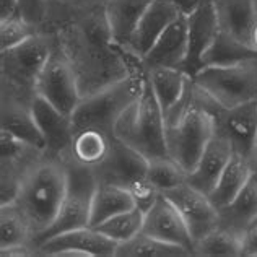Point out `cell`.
Wrapping results in <instances>:
<instances>
[{"label":"cell","instance_id":"cell-1","mask_svg":"<svg viewBox=\"0 0 257 257\" xmlns=\"http://www.w3.org/2000/svg\"><path fill=\"white\" fill-rule=\"evenodd\" d=\"M43 31L52 33L70 60L82 98L147 70L142 57L112 39L104 5L73 7L62 0H47Z\"/></svg>","mask_w":257,"mask_h":257},{"label":"cell","instance_id":"cell-2","mask_svg":"<svg viewBox=\"0 0 257 257\" xmlns=\"http://www.w3.org/2000/svg\"><path fill=\"white\" fill-rule=\"evenodd\" d=\"M215 101L191 78L182 98L165 112L168 155L186 173L197 165L215 135Z\"/></svg>","mask_w":257,"mask_h":257},{"label":"cell","instance_id":"cell-3","mask_svg":"<svg viewBox=\"0 0 257 257\" xmlns=\"http://www.w3.org/2000/svg\"><path fill=\"white\" fill-rule=\"evenodd\" d=\"M67 163L64 158L51 157L46 152L26 170L15 204L28 220L36 239L52 225L67 192Z\"/></svg>","mask_w":257,"mask_h":257},{"label":"cell","instance_id":"cell-4","mask_svg":"<svg viewBox=\"0 0 257 257\" xmlns=\"http://www.w3.org/2000/svg\"><path fill=\"white\" fill-rule=\"evenodd\" d=\"M56 44L49 31H38L35 36L10 49L0 51V85L2 98H12L31 106L36 96V85Z\"/></svg>","mask_w":257,"mask_h":257},{"label":"cell","instance_id":"cell-5","mask_svg":"<svg viewBox=\"0 0 257 257\" xmlns=\"http://www.w3.org/2000/svg\"><path fill=\"white\" fill-rule=\"evenodd\" d=\"M114 137L144 155L148 161L170 157L166 147L165 112L148 82V75L142 94L117 119Z\"/></svg>","mask_w":257,"mask_h":257},{"label":"cell","instance_id":"cell-6","mask_svg":"<svg viewBox=\"0 0 257 257\" xmlns=\"http://www.w3.org/2000/svg\"><path fill=\"white\" fill-rule=\"evenodd\" d=\"M147 75L148 70L134 73L91 96L83 98L72 114L73 131L96 127L114 135L117 119L144 91Z\"/></svg>","mask_w":257,"mask_h":257},{"label":"cell","instance_id":"cell-7","mask_svg":"<svg viewBox=\"0 0 257 257\" xmlns=\"http://www.w3.org/2000/svg\"><path fill=\"white\" fill-rule=\"evenodd\" d=\"M148 160L132 147L112 137L109 155L93 173L98 182L116 184L127 189L134 195L139 208L147 212L158 199L160 192L147 179Z\"/></svg>","mask_w":257,"mask_h":257},{"label":"cell","instance_id":"cell-8","mask_svg":"<svg viewBox=\"0 0 257 257\" xmlns=\"http://www.w3.org/2000/svg\"><path fill=\"white\" fill-rule=\"evenodd\" d=\"M64 160L67 163V173H69L65 197L59 208L56 220L36 239V251L44 241L54 238V236L72 231V229L90 226L91 200L94 189L98 186L96 176H94L91 168L82 166L69 158Z\"/></svg>","mask_w":257,"mask_h":257},{"label":"cell","instance_id":"cell-9","mask_svg":"<svg viewBox=\"0 0 257 257\" xmlns=\"http://www.w3.org/2000/svg\"><path fill=\"white\" fill-rule=\"evenodd\" d=\"M192 80L221 107L257 101L255 59L231 67H204Z\"/></svg>","mask_w":257,"mask_h":257},{"label":"cell","instance_id":"cell-10","mask_svg":"<svg viewBox=\"0 0 257 257\" xmlns=\"http://www.w3.org/2000/svg\"><path fill=\"white\" fill-rule=\"evenodd\" d=\"M36 94L47 99L60 112L70 117L80 101L83 99L82 93H80L77 73L57 43L54 44L51 56L39 75Z\"/></svg>","mask_w":257,"mask_h":257},{"label":"cell","instance_id":"cell-11","mask_svg":"<svg viewBox=\"0 0 257 257\" xmlns=\"http://www.w3.org/2000/svg\"><path fill=\"white\" fill-rule=\"evenodd\" d=\"M44 152L0 128V205L15 202L26 170Z\"/></svg>","mask_w":257,"mask_h":257},{"label":"cell","instance_id":"cell-12","mask_svg":"<svg viewBox=\"0 0 257 257\" xmlns=\"http://www.w3.org/2000/svg\"><path fill=\"white\" fill-rule=\"evenodd\" d=\"M179 213L184 218L186 225L191 231L194 242L202 239L208 233H212L220 225V213L208 195L197 191L189 182H182L178 187L165 192Z\"/></svg>","mask_w":257,"mask_h":257},{"label":"cell","instance_id":"cell-13","mask_svg":"<svg viewBox=\"0 0 257 257\" xmlns=\"http://www.w3.org/2000/svg\"><path fill=\"white\" fill-rule=\"evenodd\" d=\"M215 134L225 137L238 153L249 160L257 135V101L234 107H213Z\"/></svg>","mask_w":257,"mask_h":257},{"label":"cell","instance_id":"cell-14","mask_svg":"<svg viewBox=\"0 0 257 257\" xmlns=\"http://www.w3.org/2000/svg\"><path fill=\"white\" fill-rule=\"evenodd\" d=\"M142 231L152 238L184 247L194 255V239L191 231L179 210L165 194H160L153 205L145 212Z\"/></svg>","mask_w":257,"mask_h":257},{"label":"cell","instance_id":"cell-15","mask_svg":"<svg viewBox=\"0 0 257 257\" xmlns=\"http://www.w3.org/2000/svg\"><path fill=\"white\" fill-rule=\"evenodd\" d=\"M31 111L46 142V153L51 157L67 158L73 142L72 117L60 112L49 101L36 94L31 101Z\"/></svg>","mask_w":257,"mask_h":257},{"label":"cell","instance_id":"cell-16","mask_svg":"<svg viewBox=\"0 0 257 257\" xmlns=\"http://www.w3.org/2000/svg\"><path fill=\"white\" fill-rule=\"evenodd\" d=\"M65 249H78L86 257H116L117 242L96 228L85 226L44 241L38 247V255H56Z\"/></svg>","mask_w":257,"mask_h":257},{"label":"cell","instance_id":"cell-17","mask_svg":"<svg viewBox=\"0 0 257 257\" xmlns=\"http://www.w3.org/2000/svg\"><path fill=\"white\" fill-rule=\"evenodd\" d=\"M218 22H216V15L212 5V0H204L200 7L195 10L192 15L187 17V59L182 70L194 77L202 65L200 59L207 51V47L212 44L215 36L218 35Z\"/></svg>","mask_w":257,"mask_h":257},{"label":"cell","instance_id":"cell-18","mask_svg":"<svg viewBox=\"0 0 257 257\" xmlns=\"http://www.w3.org/2000/svg\"><path fill=\"white\" fill-rule=\"evenodd\" d=\"M187 17L181 15L168 26L142 60L147 70L155 67L182 69L187 59Z\"/></svg>","mask_w":257,"mask_h":257},{"label":"cell","instance_id":"cell-19","mask_svg":"<svg viewBox=\"0 0 257 257\" xmlns=\"http://www.w3.org/2000/svg\"><path fill=\"white\" fill-rule=\"evenodd\" d=\"M233 157L231 144L221 137L220 134H215L207 144L204 153L200 155L197 165L194 166L191 173H187V182L197 191L204 192L205 195L210 194L223 170L226 168L229 158Z\"/></svg>","mask_w":257,"mask_h":257},{"label":"cell","instance_id":"cell-20","mask_svg":"<svg viewBox=\"0 0 257 257\" xmlns=\"http://www.w3.org/2000/svg\"><path fill=\"white\" fill-rule=\"evenodd\" d=\"M178 17H181V13L174 9L170 0H153L140 18L127 47L139 57H144Z\"/></svg>","mask_w":257,"mask_h":257},{"label":"cell","instance_id":"cell-21","mask_svg":"<svg viewBox=\"0 0 257 257\" xmlns=\"http://www.w3.org/2000/svg\"><path fill=\"white\" fill-rule=\"evenodd\" d=\"M220 31L244 44H251L257 23L254 0H212Z\"/></svg>","mask_w":257,"mask_h":257},{"label":"cell","instance_id":"cell-22","mask_svg":"<svg viewBox=\"0 0 257 257\" xmlns=\"http://www.w3.org/2000/svg\"><path fill=\"white\" fill-rule=\"evenodd\" d=\"M0 128L13 134L15 137L22 139L39 150H46L44 137L39 131L35 116H33L30 104L12 98H2L0 101Z\"/></svg>","mask_w":257,"mask_h":257},{"label":"cell","instance_id":"cell-23","mask_svg":"<svg viewBox=\"0 0 257 257\" xmlns=\"http://www.w3.org/2000/svg\"><path fill=\"white\" fill-rule=\"evenodd\" d=\"M153 0H107L104 5L106 20L112 39L120 46H127L135 28Z\"/></svg>","mask_w":257,"mask_h":257},{"label":"cell","instance_id":"cell-24","mask_svg":"<svg viewBox=\"0 0 257 257\" xmlns=\"http://www.w3.org/2000/svg\"><path fill=\"white\" fill-rule=\"evenodd\" d=\"M114 135L96 127H85L75 131L70 147L69 160L86 168H98L109 155Z\"/></svg>","mask_w":257,"mask_h":257},{"label":"cell","instance_id":"cell-25","mask_svg":"<svg viewBox=\"0 0 257 257\" xmlns=\"http://www.w3.org/2000/svg\"><path fill=\"white\" fill-rule=\"evenodd\" d=\"M251 176H252V168L249 160L246 157H242V155L233 153L226 168L223 170L221 176L218 178L215 189L208 194V199L212 200V204L218 210L226 207L242 191V187L251 179Z\"/></svg>","mask_w":257,"mask_h":257},{"label":"cell","instance_id":"cell-26","mask_svg":"<svg viewBox=\"0 0 257 257\" xmlns=\"http://www.w3.org/2000/svg\"><path fill=\"white\" fill-rule=\"evenodd\" d=\"M220 225L229 231L242 234L247 223L257 216V174L252 173L242 191L229 202L226 207L218 210Z\"/></svg>","mask_w":257,"mask_h":257},{"label":"cell","instance_id":"cell-27","mask_svg":"<svg viewBox=\"0 0 257 257\" xmlns=\"http://www.w3.org/2000/svg\"><path fill=\"white\" fill-rule=\"evenodd\" d=\"M257 59V51L252 46L244 44L223 31H218L212 44L207 47L200 59L204 67H231Z\"/></svg>","mask_w":257,"mask_h":257},{"label":"cell","instance_id":"cell-28","mask_svg":"<svg viewBox=\"0 0 257 257\" xmlns=\"http://www.w3.org/2000/svg\"><path fill=\"white\" fill-rule=\"evenodd\" d=\"M134 207H137V204L134 200V195L127 189L116 184L98 182L91 200L90 226H98L103 221L109 220L111 216L127 212Z\"/></svg>","mask_w":257,"mask_h":257},{"label":"cell","instance_id":"cell-29","mask_svg":"<svg viewBox=\"0 0 257 257\" xmlns=\"http://www.w3.org/2000/svg\"><path fill=\"white\" fill-rule=\"evenodd\" d=\"M192 77L182 69H170V67H155L148 69V82L163 112L178 103L184 94L189 80Z\"/></svg>","mask_w":257,"mask_h":257},{"label":"cell","instance_id":"cell-30","mask_svg":"<svg viewBox=\"0 0 257 257\" xmlns=\"http://www.w3.org/2000/svg\"><path fill=\"white\" fill-rule=\"evenodd\" d=\"M25 244L33 246V231L26 216L15 202L0 205V249Z\"/></svg>","mask_w":257,"mask_h":257},{"label":"cell","instance_id":"cell-31","mask_svg":"<svg viewBox=\"0 0 257 257\" xmlns=\"http://www.w3.org/2000/svg\"><path fill=\"white\" fill-rule=\"evenodd\" d=\"M187 249L152 238L144 231L132 239L117 244L116 257H189Z\"/></svg>","mask_w":257,"mask_h":257},{"label":"cell","instance_id":"cell-32","mask_svg":"<svg viewBox=\"0 0 257 257\" xmlns=\"http://www.w3.org/2000/svg\"><path fill=\"white\" fill-rule=\"evenodd\" d=\"M242 241L241 234L226 228H215L202 239L194 242V255L207 257H241Z\"/></svg>","mask_w":257,"mask_h":257},{"label":"cell","instance_id":"cell-33","mask_svg":"<svg viewBox=\"0 0 257 257\" xmlns=\"http://www.w3.org/2000/svg\"><path fill=\"white\" fill-rule=\"evenodd\" d=\"M144 220H145V212L139 207H134L131 210L117 213L111 216L109 220L103 221L101 225L94 226L99 229L101 233L106 234L107 238L116 241L117 244L132 239L134 236H137L144 229Z\"/></svg>","mask_w":257,"mask_h":257},{"label":"cell","instance_id":"cell-34","mask_svg":"<svg viewBox=\"0 0 257 257\" xmlns=\"http://www.w3.org/2000/svg\"><path fill=\"white\" fill-rule=\"evenodd\" d=\"M147 179L160 194H165L186 182L187 173L173 158L165 157L148 161Z\"/></svg>","mask_w":257,"mask_h":257},{"label":"cell","instance_id":"cell-35","mask_svg":"<svg viewBox=\"0 0 257 257\" xmlns=\"http://www.w3.org/2000/svg\"><path fill=\"white\" fill-rule=\"evenodd\" d=\"M38 31L36 26H33L20 15L0 20V51L22 44L26 39L35 36Z\"/></svg>","mask_w":257,"mask_h":257},{"label":"cell","instance_id":"cell-36","mask_svg":"<svg viewBox=\"0 0 257 257\" xmlns=\"http://www.w3.org/2000/svg\"><path fill=\"white\" fill-rule=\"evenodd\" d=\"M18 15L43 31L47 18V0H18Z\"/></svg>","mask_w":257,"mask_h":257},{"label":"cell","instance_id":"cell-37","mask_svg":"<svg viewBox=\"0 0 257 257\" xmlns=\"http://www.w3.org/2000/svg\"><path fill=\"white\" fill-rule=\"evenodd\" d=\"M242 257H257V216L247 223L241 234Z\"/></svg>","mask_w":257,"mask_h":257},{"label":"cell","instance_id":"cell-38","mask_svg":"<svg viewBox=\"0 0 257 257\" xmlns=\"http://www.w3.org/2000/svg\"><path fill=\"white\" fill-rule=\"evenodd\" d=\"M2 257H30V255H38V251L33 246H12L0 249Z\"/></svg>","mask_w":257,"mask_h":257},{"label":"cell","instance_id":"cell-39","mask_svg":"<svg viewBox=\"0 0 257 257\" xmlns=\"http://www.w3.org/2000/svg\"><path fill=\"white\" fill-rule=\"evenodd\" d=\"M170 2L174 5V9L178 10L182 17H189L199 9L204 0H170Z\"/></svg>","mask_w":257,"mask_h":257},{"label":"cell","instance_id":"cell-40","mask_svg":"<svg viewBox=\"0 0 257 257\" xmlns=\"http://www.w3.org/2000/svg\"><path fill=\"white\" fill-rule=\"evenodd\" d=\"M18 15V0H0V20Z\"/></svg>","mask_w":257,"mask_h":257},{"label":"cell","instance_id":"cell-41","mask_svg":"<svg viewBox=\"0 0 257 257\" xmlns=\"http://www.w3.org/2000/svg\"><path fill=\"white\" fill-rule=\"evenodd\" d=\"M62 2L73 7H98V5H106L107 0H62Z\"/></svg>","mask_w":257,"mask_h":257},{"label":"cell","instance_id":"cell-42","mask_svg":"<svg viewBox=\"0 0 257 257\" xmlns=\"http://www.w3.org/2000/svg\"><path fill=\"white\" fill-rule=\"evenodd\" d=\"M249 163H251L252 173L257 174V135H255V140H254V147H252L251 157H249Z\"/></svg>","mask_w":257,"mask_h":257},{"label":"cell","instance_id":"cell-43","mask_svg":"<svg viewBox=\"0 0 257 257\" xmlns=\"http://www.w3.org/2000/svg\"><path fill=\"white\" fill-rule=\"evenodd\" d=\"M251 44H252V47L257 51V23H255V28H254V31H252V36H251Z\"/></svg>","mask_w":257,"mask_h":257},{"label":"cell","instance_id":"cell-44","mask_svg":"<svg viewBox=\"0 0 257 257\" xmlns=\"http://www.w3.org/2000/svg\"><path fill=\"white\" fill-rule=\"evenodd\" d=\"M254 5H255V12H257V0H254Z\"/></svg>","mask_w":257,"mask_h":257},{"label":"cell","instance_id":"cell-45","mask_svg":"<svg viewBox=\"0 0 257 257\" xmlns=\"http://www.w3.org/2000/svg\"><path fill=\"white\" fill-rule=\"evenodd\" d=\"M255 65H257V59H255Z\"/></svg>","mask_w":257,"mask_h":257}]
</instances>
